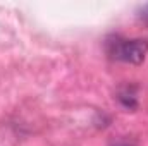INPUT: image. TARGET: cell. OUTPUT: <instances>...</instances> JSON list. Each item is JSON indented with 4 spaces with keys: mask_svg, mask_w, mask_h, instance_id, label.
Here are the masks:
<instances>
[{
    "mask_svg": "<svg viewBox=\"0 0 148 146\" xmlns=\"http://www.w3.org/2000/svg\"><path fill=\"white\" fill-rule=\"evenodd\" d=\"M107 53L112 59L129 64H141L148 53V40L134 38V40H124V38L114 36L107 40Z\"/></svg>",
    "mask_w": 148,
    "mask_h": 146,
    "instance_id": "cell-1",
    "label": "cell"
},
{
    "mask_svg": "<svg viewBox=\"0 0 148 146\" xmlns=\"http://www.w3.org/2000/svg\"><path fill=\"white\" fill-rule=\"evenodd\" d=\"M138 16H140V19H141V21L148 26V3H147V5H143V7L140 9V14H138Z\"/></svg>",
    "mask_w": 148,
    "mask_h": 146,
    "instance_id": "cell-2",
    "label": "cell"
}]
</instances>
